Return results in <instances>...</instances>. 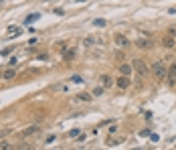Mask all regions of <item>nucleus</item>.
<instances>
[{"instance_id":"nucleus-6","label":"nucleus","mask_w":176,"mask_h":150,"mask_svg":"<svg viewBox=\"0 0 176 150\" xmlns=\"http://www.w3.org/2000/svg\"><path fill=\"white\" fill-rule=\"evenodd\" d=\"M129 85H132V81H129L128 75H121V77L117 79V87H119V89H128Z\"/></svg>"},{"instance_id":"nucleus-10","label":"nucleus","mask_w":176,"mask_h":150,"mask_svg":"<svg viewBox=\"0 0 176 150\" xmlns=\"http://www.w3.org/2000/svg\"><path fill=\"white\" fill-rule=\"evenodd\" d=\"M132 69H134V67H132V65H128V63H121V65H119V73H121V75H128V77H129Z\"/></svg>"},{"instance_id":"nucleus-14","label":"nucleus","mask_w":176,"mask_h":150,"mask_svg":"<svg viewBox=\"0 0 176 150\" xmlns=\"http://www.w3.org/2000/svg\"><path fill=\"white\" fill-rule=\"evenodd\" d=\"M39 18H41V14H28L26 16V23L31 24V23H35V20H39Z\"/></svg>"},{"instance_id":"nucleus-9","label":"nucleus","mask_w":176,"mask_h":150,"mask_svg":"<svg viewBox=\"0 0 176 150\" xmlns=\"http://www.w3.org/2000/svg\"><path fill=\"white\" fill-rule=\"evenodd\" d=\"M75 53H77L75 49H65V51H63V59H65V61H73V59H75Z\"/></svg>"},{"instance_id":"nucleus-17","label":"nucleus","mask_w":176,"mask_h":150,"mask_svg":"<svg viewBox=\"0 0 176 150\" xmlns=\"http://www.w3.org/2000/svg\"><path fill=\"white\" fill-rule=\"evenodd\" d=\"M71 81H73V83H83L81 75H73V77H71Z\"/></svg>"},{"instance_id":"nucleus-23","label":"nucleus","mask_w":176,"mask_h":150,"mask_svg":"<svg viewBox=\"0 0 176 150\" xmlns=\"http://www.w3.org/2000/svg\"><path fill=\"white\" fill-rule=\"evenodd\" d=\"M0 4H2V0H0Z\"/></svg>"},{"instance_id":"nucleus-11","label":"nucleus","mask_w":176,"mask_h":150,"mask_svg":"<svg viewBox=\"0 0 176 150\" xmlns=\"http://www.w3.org/2000/svg\"><path fill=\"white\" fill-rule=\"evenodd\" d=\"M101 85H103V87H111V85H113V79H111L109 75H101Z\"/></svg>"},{"instance_id":"nucleus-2","label":"nucleus","mask_w":176,"mask_h":150,"mask_svg":"<svg viewBox=\"0 0 176 150\" xmlns=\"http://www.w3.org/2000/svg\"><path fill=\"white\" fill-rule=\"evenodd\" d=\"M132 67H134V71H136L138 75H146V73L150 71V69H148V65H146L142 59H134V61H132Z\"/></svg>"},{"instance_id":"nucleus-19","label":"nucleus","mask_w":176,"mask_h":150,"mask_svg":"<svg viewBox=\"0 0 176 150\" xmlns=\"http://www.w3.org/2000/svg\"><path fill=\"white\" fill-rule=\"evenodd\" d=\"M103 93V87H95L93 89V95H101Z\"/></svg>"},{"instance_id":"nucleus-8","label":"nucleus","mask_w":176,"mask_h":150,"mask_svg":"<svg viewBox=\"0 0 176 150\" xmlns=\"http://www.w3.org/2000/svg\"><path fill=\"white\" fill-rule=\"evenodd\" d=\"M41 128L39 126H28V128H24L23 130V138H28V136H35L36 132H39Z\"/></svg>"},{"instance_id":"nucleus-3","label":"nucleus","mask_w":176,"mask_h":150,"mask_svg":"<svg viewBox=\"0 0 176 150\" xmlns=\"http://www.w3.org/2000/svg\"><path fill=\"white\" fill-rule=\"evenodd\" d=\"M113 41H116V45L119 47V49H128V47H129V39L124 35V33H116Z\"/></svg>"},{"instance_id":"nucleus-5","label":"nucleus","mask_w":176,"mask_h":150,"mask_svg":"<svg viewBox=\"0 0 176 150\" xmlns=\"http://www.w3.org/2000/svg\"><path fill=\"white\" fill-rule=\"evenodd\" d=\"M162 47H164V49H174L176 47V37H172V35L164 37V39H162Z\"/></svg>"},{"instance_id":"nucleus-20","label":"nucleus","mask_w":176,"mask_h":150,"mask_svg":"<svg viewBox=\"0 0 176 150\" xmlns=\"http://www.w3.org/2000/svg\"><path fill=\"white\" fill-rule=\"evenodd\" d=\"M95 26H105V20H101V18H99V20H95Z\"/></svg>"},{"instance_id":"nucleus-22","label":"nucleus","mask_w":176,"mask_h":150,"mask_svg":"<svg viewBox=\"0 0 176 150\" xmlns=\"http://www.w3.org/2000/svg\"><path fill=\"white\" fill-rule=\"evenodd\" d=\"M20 150H31V148H28L26 144H20Z\"/></svg>"},{"instance_id":"nucleus-12","label":"nucleus","mask_w":176,"mask_h":150,"mask_svg":"<svg viewBox=\"0 0 176 150\" xmlns=\"http://www.w3.org/2000/svg\"><path fill=\"white\" fill-rule=\"evenodd\" d=\"M14 77H16V69H14V67L4 71V79H14Z\"/></svg>"},{"instance_id":"nucleus-15","label":"nucleus","mask_w":176,"mask_h":150,"mask_svg":"<svg viewBox=\"0 0 176 150\" xmlns=\"http://www.w3.org/2000/svg\"><path fill=\"white\" fill-rule=\"evenodd\" d=\"M0 150H12V144L4 140V142H0Z\"/></svg>"},{"instance_id":"nucleus-1","label":"nucleus","mask_w":176,"mask_h":150,"mask_svg":"<svg viewBox=\"0 0 176 150\" xmlns=\"http://www.w3.org/2000/svg\"><path fill=\"white\" fill-rule=\"evenodd\" d=\"M152 73H154V77L158 81H162V79H166V75H168V69H166V65L162 63V61H156L152 65Z\"/></svg>"},{"instance_id":"nucleus-7","label":"nucleus","mask_w":176,"mask_h":150,"mask_svg":"<svg viewBox=\"0 0 176 150\" xmlns=\"http://www.w3.org/2000/svg\"><path fill=\"white\" fill-rule=\"evenodd\" d=\"M152 41H150V39H138V41H136V47H138V49H152Z\"/></svg>"},{"instance_id":"nucleus-4","label":"nucleus","mask_w":176,"mask_h":150,"mask_svg":"<svg viewBox=\"0 0 176 150\" xmlns=\"http://www.w3.org/2000/svg\"><path fill=\"white\" fill-rule=\"evenodd\" d=\"M166 81L172 85V83H176V61L168 67V75H166Z\"/></svg>"},{"instance_id":"nucleus-16","label":"nucleus","mask_w":176,"mask_h":150,"mask_svg":"<svg viewBox=\"0 0 176 150\" xmlns=\"http://www.w3.org/2000/svg\"><path fill=\"white\" fill-rule=\"evenodd\" d=\"M8 33L14 35V37H18V35H20V29H18V26H10V29H8Z\"/></svg>"},{"instance_id":"nucleus-21","label":"nucleus","mask_w":176,"mask_h":150,"mask_svg":"<svg viewBox=\"0 0 176 150\" xmlns=\"http://www.w3.org/2000/svg\"><path fill=\"white\" fill-rule=\"evenodd\" d=\"M168 35H172V37H176V29H170V31H168Z\"/></svg>"},{"instance_id":"nucleus-18","label":"nucleus","mask_w":176,"mask_h":150,"mask_svg":"<svg viewBox=\"0 0 176 150\" xmlns=\"http://www.w3.org/2000/svg\"><path fill=\"white\" fill-rule=\"evenodd\" d=\"M8 134H10V130H6V128L0 130V138H4V136H8Z\"/></svg>"},{"instance_id":"nucleus-13","label":"nucleus","mask_w":176,"mask_h":150,"mask_svg":"<svg viewBox=\"0 0 176 150\" xmlns=\"http://www.w3.org/2000/svg\"><path fill=\"white\" fill-rule=\"evenodd\" d=\"M75 100H77V102H85V104H87V102H91V95H89V93H79Z\"/></svg>"}]
</instances>
